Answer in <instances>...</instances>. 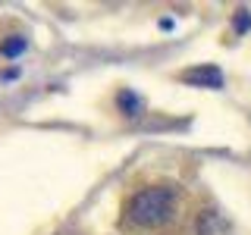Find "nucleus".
Returning <instances> with one entry per match:
<instances>
[{"label":"nucleus","instance_id":"obj_1","mask_svg":"<svg viewBox=\"0 0 251 235\" xmlns=\"http://www.w3.org/2000/svg\"><path fill=\"white\" fill-rule=\"evenodd\" d=\"M176 204H179V191L173 185H151V188H141V191H135L129 198L126 216H129L132 226L157 229V226H163V223L173 219Z\"/></svg>","mask_w":251,"mask_h":235},{"label":"nucleus","instance_id":"obj_2","mask_svg":"<svg viewBox=\"0 0 251 235\" xmlns=\"http://www.w3.org/2000/svg\"><path fill=\"white\" fill-rule=\"evenodd\" d=\"M179 78L188 82V85H198V88H220V85H223V72H220L217 66H210V63L195 66V69H185Z\"/></svg>","mask_w":251,"mask_h":235},{"label":"nucleus","instance_id":"obj_3","mask_svg":"<svg viewBox=\"0 0 251 235\" xmlns=\"http://www.w3.org/2000/svg\"><path fill=\"white\" fill-rule=\"evenodd\" d=\"M195 235H229V223L217 210H204L195 219Z\"/></svg>","mask_w":251,"mask_h":235},{"label":"nucleus","instance_id":"obj_4","mask_svg":"<svg viewBox=\"0 0 251 235\" xmlns=\"http://www.w3.org/2000/svg\"><path fill=\"white\" fill-rule=\"evenodd\" d=\"M120 107H123L129 116H138V113H141V100H138L132 91H120Z\"/></svg>","mask_w":251,"mask_h":235},{"label":"nucleus","instance_id":"obj_5","mask_svg":"<svg viewBox=\"0 0 251 235\" xmlns=\"http://www.w3.org/2000/svg\"><path fill=\"white\" fill-rule=\"evenodd\" d=\"M22 50H25V41H22V38H19V41H6L3 44V53H6V57H16V53H22Z\"/></svg>","mask_w":251,"mask_h":235},{"label":"nucleus","instance_id":"obj_6","mask_svg":"<svg viewBox=\"0 0 251 235\" xmlns=\"http://www.w3.org/2000/svg\"><path fill=\"white\" fill-rule=\"evenodd\" d=\"M248 25H251V13L239 10V16H235V31H245Z\"/></svg>","mask_w":251,"mask_h":235}]
</instances>
